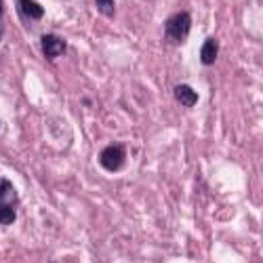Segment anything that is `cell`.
<instances>
[{"label": "cell", "instance_id": "30bf717a", "mask_svg": "<svg viewBox=\"0 0 263 263\" xmlns=\"http://www.w3.org/2000/svg\"><path fill=\"white\" fill-rule=\"evenodd\" d=\"M51 263H55V261H51Z\"/></svg>", "mask_w": 263, "mask_h": 263}, {"label": "cell", "instance_id": "6da1fadb", "mask_svg": "<svg viewBox=\"0 0 263 263\" xmlns=\"http://www.w3.org/2000/svg\"><path fill=\"white\" fill-rule=\"evenodd\" d=\"M190 28H192V15L187 11H181V13L166 19L164 36H166L168 42H173V45H181L190 34Z\"/></svg>", "mask_w": 263, "mask_h": 263}, {"label": "cell", "instance_id": "277c9868", "mask_svg": "<svg viewBox=\"0 0 263 263\" xmlns=\"http://www.w3.org/2000/svg\"><path fill=\"white\" fill-rule=\"evenodd\" d=\"M40 45H42V53H45V57L49 61L57 59L59 55L65 53V49H68V42H65L61 36H57V34H45L42 40H40Z\"/></svg>", "mask_w": 263, "mask_h": 263}, {"label": "cell", "instance_id": "7a4b0ae2", "mask_svg": "<svg viewBox=\"0 0 263 263\" xmlns=\"http://www.w3.org/2000/svg\"><path fill=\"white\" fill-rule=\"evenodd\" d=\"M17 190L9 179H0V223L11 226L15 221V204H17Z\"/></svg>", "mask_w": 263, "mask_h": 263}, {"label": "cell", "instance_id": "52a82bcc", "mask_svg": "<svg viewBox=\"0 0 263 263\" xmlns=\"http://www.w3.org/2000/svg\"><path fill=\"white\" fill-rule=\"evenodd\" d=\"M17 3H19V11L32 19H40L45 15V9H42L38 3H34V0H17Z\"/></svg>", "mask_w": 263, "mask_h": 263}, {"label": "cell", "instance_id": "9c48e42d", "mask_svg": "<svg viewBox=\"0 0 263 263\" xmlns=\"http://www.w3.org/2000/svg\"><path fill=\"white\" fill-rule=\"evenodd\" d=\"M3 11H5V3L0 0V17H3Z\"/></svg>", "mask_w": 263, "mask_h": 263}, {"label": "cell", "instance_id": "ba28073f", "mask_svg": "<svg viewBox=\"0 0 263 263\" xmlns=\"http://www.w3.org/2000/svg\"><path fill=\"white\" fill-rule=\"evenodd\" d=\"M95 5L99 9V13H103L105 17H114V11H116L114 0H95Z\"/></svg>", "mask_w": 263, "mask_h": 263}, {"label": "cell", "instance_id": "3957f363", "mask_svg": "<svg viewBox=\"0 0 263 263\" xmlns=\"http://www.w3.org/2000/svg\"><path fill=\"white\" fill-rule=\"evenodd\" d=\"M124 158H126V152H124V145L122 143H112V145H107L101 154H99V162L105 171L109 173H116L122 168L124 164Z\"/></svg>", "mask_w": 263, "mask_h": 263}, {"label": "cell", "instance_id": "5b68a950", "mask_svg": "<svg viewBox=\"0 0 263 263\" xmlns=\"http://www.w3.org/2000/svg\"><path fill=\"white\" fill-rule=\"evenodd\" d=\"M175 97H177V101L181 105H185V107H194L196 103H198V93H196L187 84H177L175 86Z\"/></svg>", "mask_w": 263, "mask_h": 263}, {"label": "cell", "instance_id": "8992f818", "mask_svg": "<svg viewBox=\"0 0 263 263\" xmlns=\"http://www.w3.org/2000/svg\"><path fill=\"white\" fill-rule=\"evenodd\" d=\"M217 55H219V45H217V40L215 38H206L204 40V45L200 49V61L204 65H213L217 61Z\"/></svg>", "mask_w": 263, "mask_h": 263}]
</instances>
